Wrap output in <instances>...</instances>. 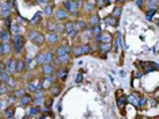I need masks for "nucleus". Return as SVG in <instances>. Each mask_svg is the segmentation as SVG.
I'll return each instance as SVG.
<instances>
[{"mask_svg": "<svg viewBox=\"0 0 159 119\" xmlns=\"http://www.w3.org/2000/svg\"><path fill=\"white\" fill-rule=\"evenodd\" d=\"M14 92V95L16 96V99L18 100H20L22 99V97H25L27 95V89L26 88H23V87H20V88H16L15 91H12Z\"/></svg>", "mask_w": 159, "mask_h": 119, "instance_id": "nucleus-31", "label": "nucleus"}, {"mask_svg": "<svg viewBox=\"0 0 159 119\" xmlns=\"http://www.w3.org/2000/svg\"><path fill=\"white\" fill-rule=\"evenodd\" d=\"M56 69H57V66L55 64H45L41 66V72L44 76H53L56 73Z\"/></svg>", "mask_w": 159, "mask_h": 119, "instance_id": "nucleus-13", "label": "nucleus"}, {"mask_svg": "<svg viewBox=\"0 0 159 119\" xmlns=\"http://www.w3.org/2000/svg\"><path fill=\"white\" fill-rule=\"evenodd\" d=\"M157 14V11H146V19L147 20H152L154 19V15Z\"/></svg>", "mask_w": 159, "mask_h": 119, "instance_id": "nucleus-51", "label": "nucleus"}, {"mask_svg": "<svg viewBox=\"0 0 159 119\" xmlns=\"http://www.w3.org/2000/svg\"><path fill=\"white\" fill-rule=\"evenodd\" d=\"M121 11H122V7H121V6H116V7H114V10H113V14H111V15L118 19V18H120V15H121Z\"/></svg>", "mask_w": 159, "mask_h": 119, "instance_id": "nucleus-48", "label": "nucleus"}, {"mask_svg": "<svg viewBox=\"0 0 159 119\" xmlns=\"http://www.w3.org/2000/svg\"><path fill=\"white\" fill-rule=\"evenodd\" d=\"M148 104H150L151 107H157L158 106V102L155 99H151V100H148Z\"/></svg>", "mask_w": 159, "mask_h": 119, "instance_id": "nucleus-56", "label": "nucleus"}, {"mask_svg": "<svg viewBox=\"0 0 159 119\" xmlns=\"http://www.w3.org/2000/svg\"><path fill=\"white\" fill-rule=\"evenodd\" d=\"M39 114H41V107H38V106H31V107H29V110H27V113H26V115L27 117H33V118H35V117H39Z\"/></svg>", "mask_w": 159, "mask_h": 119, "instance_id": "nucleus-20", "label": "nucleus"}, {"mask_svg": "<svg viewBox=\"0 0 159 119\" xmlns=\"http://www.w3.org/2000/svg\"><path fill=\"white\" fill-rule=\"evenodd\" d=\"M8 30H10V32L12 34V37H16V35H22V26H20V24H18L15 20H12V23L10 24Z\"/></svg>", "mask_w": 159, "mask_h": 119, "instance_id": "nucleus-16", "label": "nucleus"}, {"mask_svg": "<svg viewBox=\"0 0 159 119\" xmlns=\"http://www.w3.org/2000/svg\"><path fill=\"white\" fill-rule=\"evenodd\" d=\"M7 85H8V88L11 89V91H15L16 89V85H18V81H16V79L14 77V76H11V77H10V80L6 83Z\"/></svg>", "mask_w": 159, "mask_h": 119, "instance_id": "nucleus-37", "label": "nucleus"}, {"mask_svg": "<svg viewBox=\"0 0 159 119\" xmlns=\"http://www.w3.org/2000/svg\"><path fill=\"white\" fill-rule=\"evenodd\" d=\"M61 89H63V87H61V84H59V83H55V84L50 87V89H49L50 96H52V97L59 96L60 93H61Z\"/></svg>", "mask_w": 159, "mask_h": 119, "instance_id": "nucleus-21", "label": "nucleus"}, {"mask_svg": "<svg viewBox=\"0 0 159 119\" xmlns=\"http://www.w3.org/2000/svg\"><path fill=\"white\" fill-rule=\"evenodd\" d=\"M39 35H41V31L37 30V28H29L27 32H26V39L30 42H35V39H37Z\"/></svg>", "mask_w": 159, "mask_h": 119, "instance_id": "nucleus-14", "label": "nucleus"}, {"mask_svg": "<svg viewBox=\"0 0 159 119\" xmlns=\"http://www.w3.org/2000/svg\"><path fill=\"white\" fill-rule=\"evenodd\" d=\"M27 69V65L25 62V58H18V62H16V74H23Z\"/></svg>", "mask_w": 159, "mask_h": 119, "instance_id": "nucleus-19", "label": "nucleus"}, {"mask_svg": "<svg viewBox=\"0 0 159 119\" xmlns=\"http://www.w3.org/2000/svg\"><path fill=\"white\" fill-rule=\"evenodd\" d=\"M139 95L137 93H132V95H129L128 96V103L129 104H132V106H135L137 107V103H139Z\"/></svg>", "mask_w": 159, "mask_h": 119, "instance_id": "nucleus-35", "label": "nucleus"}, {"mask_svg": "<svg viewBox=\"0 0 159 119\" xmlns=\"http://www.w3.org/2000/svg\"><path fill=\"white\" fill-rule=\"evenodd\" d=\"M87 23H89V26L90 27H98L99 26V23H101V18L98 14H91V15H89L87 16Z\"/></svg>", "mask_w": 159, "mask_h": 119, "instance_id": "nucleus-15", "label": "nucleus"}, {"mask_svg": "<svg viewBox=\"0 0 159 119\" xmlns=\"http://www.w3.org/2000/svg\"><path fill=\"white\" fill-rule=\"evenodd\" d=\"M7 102H8L10 106H14L15 102H18V99H16V96L14 95V92H11V93H8V95H7Z\"/></svg>", "mask_w": 159, "mask_h": 119, "instance_id": "nucleus-43", "label": "nucleus"}, {"mask_svg": "<svg viewBox=\"0 0 159 119\" xmlns=\"http://www.w3.org/2000/svg\"><path fill=\"white\" fill-rule=\"evenodd\" d=\"M10 77H11V74H10L8 72L2 70L0 72V84H6V83L10 80Z\"/></svg>", "mask_w": 159, "mask_h": 119, "instance_id": "nucleus-34", "label": "nucleus"}, {"mask_svg": "<svg viewBox=\"0 0 159 119\" xmlns=\"http://www.w3.org/2000/svg\"><path fill=\"white\" fill-rule=\"evenodd\" d=\"M93 34H94V37H97V35H102V34H103L102 27H101V26L94 27V28H93Z\"/></svg>", "mask_w": 159, "mask_h": 119, "instance_id": "nucleus-50", "label": "nucleus"}, {"mask_svg": "<svg viewBox=\"0 0 159 119\" xmlns=\"http://www.w3.org/2000/svg\"><path fill=\"white\" fill-rule=\"evenodd\" d=\"M95 4H97V8H103V7L109 6L110 2H107V0H95Z\"/></svg>", "mask_w": 159, "mask_h": 119, "instance_id": "nucleus-46", "label": "nucleus"}, {"mask_svg": "<svg viewBox=\"0 0 159 119\" xmlns=\"http://www.w3.org/2000/svg\"><path fill=\"white\" fill-rule=\"evenodd\" d=\"M42 16H45V15H44V12H42V11H39V12H37L33 18H31L30 20H29V24H31V26H37V24L41 23Z\"/></svg>", "mask_w": 159, "mask_h": 119, "instance_id": "nucleus-22", "label": "nucleus"}, {"mask_svg": "<svg viewBox=\"0 0 159 119\" xmlns=\"http://www.w3.org/2000/svg\"><path fill=\"white\" fill-rule=\"evenodd\" d=\"M14 117H15V108L12 106H10L4 113L2 114V119H10V118H14Z\"/></svg>", "mask_w": 159, "mask_h": 119, "instance_id": "nucleus-27", "label": "nucleus"}, {"mask_svg": "<svg viewBox=\"0 0 159 119\" xmlns=\"http://www.w3.org/2000/svg\"><path fill=\"white\" fill-rule=\"evenodd\" d=\"M146 4L148 6V11H157L159 7V2L157 0H151V2H146Z\"/></svg>", "mask_w": 159, "mask_h": 119, "instance_id": "nucleus-39", "label": "nucleus"}, {"mask_svg": "<svg viewBox=\"0 0 159 119\" xmlns=\"http://www.w3.org/2000/svg\"><path fill=\"white\" fill-rule=\"evenodd\" d=\"M34 61H35V66H39L41 68L42 65L46 64V57H45V52H38L34 57Z\"/></svg>", "mask_w": 159, "mask_h": 119, "instance_id": "nucleus-18", "label": "nucleus"}, {"mask_svg": "<svg viewBox=\"0 0 159 119\" xmlns=\"http://www.w3.org/2000/svg\"><path fill=\"white\" fill-rule=\"evenodd\" d=\"M56 32L57 34H64V23L63 22H56Z\"/></svg>", "mask_w": 159, "mask_h": 119, "instance_id": "nucleus-47", "label": "nucleus"}, {"mask_svg": "<svg viewBox=\"0 0 159 119\" xmlns=\"http://www.w3.org/2000/svg\"><path fill=\"white\" fill-rule=\"evenodd\" d=\"M25 88L27 89V93H30V95H33V93H35L38 91V88H37V85L34 84V81L33 80H30V81H27V84Z\"/></svg>", "mask_w": 159, "mask_h": 119, "instance_id": "nucleus-32", "label": "nucleus"}, {"mask_svg": "<svg viewBox=\"0 0 159 119\" xmlns=\"http://www.w3.org/2000/svg\"><path fill=\"white\" fill-rule=\"evenodd\" d=\"M12 34L10 32L8 28L3 27L0 31V43H12Z\"/></svg>", "mask_w": 159, "mask_h": 119, "instance_id": "nucleus-9", "label": "nucleus"}, {"mask_svg": "<svg viewBox=\"0 0 159 119\" xmlns=\"http://www.w3.org/2000/svg\"><path fill=\"white\" fill-rule=\"evenodd\" d=\"M111 38H113V35H111L110 32L103 31V34H102V43H111Z\"/></svg>", "mask_w": 159, "mask_h": 119, "instance_id": "nucleus-41", "label": "nucleus"}, {"mask_svg": "<svg viewBox=\"0 0 159 119\" xmlns=\"http://www.w3.org/2000/svg\"><path fill=\"white\" fill-rule=\"evenodd\" d=\"M44 106H45L46 108H49V110H50V107H52V106H53V97H52V96H50V97H48V99H46V100H45Z\"/></svg>", "mask_w": 159, "mask_h": 119, "instance_id": "nucleus-53", "label": "nucleus"}, {"mask_svg": "<svg viewBox=\"0 0 159 119\" xmlns=\"http://www.w3.org/2000/svg\"><path fill=\"white\" fill-rule=\"evenodd\" d=\"M46 30L48 32H56V20H49L46 24Z\"/></svg>", "mask_w": 159, "mask_h": 119, "instance_id": "nucleus-42", "label": "nucleus"}, {"mask_svg": "<svg viewBox=\"0 0 159 119\" xmlns=\"http://www.w3.org/2000/svg\"><path fill=\"white\" fill-rule=\"evenodd\" d=\"M71 53L74 57H80L83 56V50H82V45H72L71 46Z\"/></svg>", "mask_w": 159, "mask_h": 119, "instance_id": "nucleus-29", "label": "nucleus"}, {"mask_svg": "<svg viewBox=\"0 0 159 119\" xmlns=\"http://www.w3.org/2000/svg\"><path fill=\"white\" fill-rule=\"evenodd\" d=\"M0 54H2L3 60L14 56V46H12V43H0Z\"/></svg>", "mask_w": 159, "mask_h": 119, "instance_id": "nucleus-6", "label": "nucleus"}, {"mask_svg": "<svg viewBox=\"0 0 159 119\" xmlns=\"http://www.w3.org/2000/svg\"><path fill=\"white\" fill-rule=\"evenodd\" d=\"M82 45V50H83V56H89V54H93V45L90 42H86V43H80Z\"/></svg>", "mask_w": 159, "mask_h": 119, "instance_id": "nucleus-28", "label": "nucleus"}, {"mask_svg": "<svg viewBox=\"0 0 159 119\" xmlns=\"http://www.w3.org/2000/svg\"><path fill=\"white\" fill-rule=\"evenodd\" d=\"M18 104H19L22 108H29V107H31L34 104V97L33 95H30V93H27L25 97H22L20 100H18Z\"/></svg>", "mask_w": 159, "mask_h": 119, "instance_id": "nucleus-10", "label": "nucleus"}, {"mask_svg": "<svg viewBox=\"0 0 159 119\" xmlns=\"http://www.w3.org/2000/svg\"><path fill=\"white\" fill-rule=\"evenodd\" d=\"M55 53H56V57H60V56H67V54H71V46L68 45V43L63 42V43H60L59 46H56Z\"/></svg>", "mask_w": 159, "mask_h": 119, "instance_id": "nucleus-8", "label": "nucleus"}, {"mask_svg": "<svg viewBox=\"0 0 159 119\" xmlns=\"http://www.w3.org/2000/svg\"><path fill=\"white\" fill-rule=\"evenodd\" d=\"M25 42H26V35H16L12 38V46H14V57L20 58V56L25 52Z\"/></svg>", "mask_w": 159, "mask_h": 119, "instance_id": "nucleus-2", "label": "nucleus"}, {"mask_svg": "<svg viewBox=\"0 0 159 119\" xmlns=\"http://www.w3.org/2000/svg\"><path fill=\"white\" fill-rule=\"evenodd\" d=\"M142 76H143L142 72H137V73H136V77H142Z\"/></svg>", "mask_w": 159, "mask_h": 119, "instance_id": "nucleus-58", "label": "nucleus"}, {"mask_svg": "<svg viewBox=\"0 0 159 119\" xmlns=\"http://www.w3.org/2000/svg\"><path fill=\"white\" fill-rule=\"evenodd\" d=\"M25 62H26V65H27V69H30L31 68V65H35V61H34V57H26V58H25Z\"/></svg>", "mask_w": 159, "mask_h": 119, "instance_id": "nucleus-49", "label": "nucleus"}, {"mask_svg": "<svg viewBox=\"0 0 159 119\" xmlns=\"http://www.w3.org/2000/svg\"><path fill=\"white\" fill-rule=\"evenodd\" d=\"M68 16H70V14L67 12L63 6L56 7L55 14H53V19H55L56 22H63V23H66V22L68 20Z\"/></svg>", "mask_w": 159, "mask_h": 119, "instance_id": "nucleus-4", "label": "nucleus"}, {"mask_svg": "<svg viewBox=\"0 0 159 119\" xmlns=\"http://www.w3.org/2000/svg\"><path fill=\"white\" fill-rule=\"evenodd\" d=\"M3 62H4L6 68H7V72H8L11 76L16 74V62H18V58L16 57H8V58H4L3 60Z\"/></svg>", "mask_w": 159, "mask_h": 119, "instance_id": "nucleus-5", "label": "nucleus"}, {"mask_svg": "<svg viewBox=\"0 0 159 119\" xmlns=\"http://www.w3.org/2000/svg\"><path fill=\"white\" fill-rule=\"evenodd\" d=\"M12 10L14 7H11L6 2H2L0 3V16H2L3 20H7V19H11L12 18Z\"/></svg>", "mask_w": 159, "mask_h": 119, "instance_id": "nucleus-3", "label": "nucleus"}, {"mask_svg": "<svg viewBox=\"0 0 159 119\" xmlns=\"http://www.w3.org/2000/svg\"><path fill=\"white\" fill-rule=\"evenodd\" d=\"M75 24H76V28L80 32H84L87 28L90 27L89 26V23H87V20H83V19H78V20H75Z\"/></svg>", "mask_w": 159, "mask_h": 119, "instance_id": "nucleus-24", "label": "nucleus"}, {"mask_svg": "<svg viewBox=\"0 0 159 119\" xmlns=\"http://www.w3.org/2000/svg\"><path fill=\"white\" fill-rule=\"evenodd\" d=\"M70 61H71V54H67V56H60V57H56L55 65H56L57 68H60V66H64V65H67Z\"/></svg>", "mask_w": 159, "mask_h": 119, "instance_id": "nucleus-17", "label": "nucleus"}, {"mask_svg": "<svg viewBox=\"0 0 159 119\" xmlns=\"http://www.w3.org/2000/svg\"><path fill=\"white\" fill-rule=\"evenodd\" d=\"M126 103H128V96L122 95V93H120V95L117 93V106H118V108H124V106Z\"/></svg>", "mask_w": 159, "mask_h": 119, "instance_id": "nucleus-30", "label": "nucleus"}, {"mask_svg": "<svg viewBox=\"0 0 159 119\" xmlns=\"http://www.w3.org/2000/svg\"><path fill=\"white\" fill-rule=\"evenodd\" d=\"M33 97L34 99H44V91H42V89H38L35 93H33Z\"/></svg>", "mask_w": 159, "mask_h": 119, "instance_id": "nucleus-52", "label": "nucleus"}, {"mask_svg": "<svg viewBox=\"0 0 159 119\" xmlns=\"http://www.w3.org/2000/svg\"><path fill=\"white\" fill-rule=\"evenodd\" d=\"M44 103H45V99H34V106L41 107L44 106Z\"/></svg>", "mask_w": 159, "mask_h": 119, "instance_id": "nucleus-54", "label": "nucleus"}, {"mask_svg": "<svg viewBox=\"0 0 159 119\" xmlns=\"http://www.w3.org/2000/svg\"><path fill=\"white\" fill-rule=\"evenodd\" d=\"M22 119H31V118H30V117H27V115H25V117H23Z\"/></svg>", "mask_w": 159, "mask_h": 119, "instance_id": "nucleus-59", "label": "nucleus"}, {"mask_svg": "<svg viewBox=\"0 0 159 119\" xmlns=\"http://www.w3.org/2000/svg\"><path fill=\"white\" fill-rule=\"evenodd\" d=\"M83 11H84L86 14H89V15H91V14H95L94 11L97 10V4H95V0H87V2L83 3Z\"/></svg>", "mask_w": 159, "mask_h": 119, "instance_id": "nucleus-11", "label": "nucleus"}, {"mask_svg": "<svg viewBox=\"0 0 159 119\" xmlns=\"http://www.w3.org/2000/svg\"><path fill=\"white\" fill-rule=\"evenodd\" d=\"M11 92L12 91L8 88V85H7V84H0V95H2L3 97L7 96L8 93H11Z\"/></svg>", "mask_w": 159, "mask_h": 119, "instance_id": "nucleus-38", "label": "nucleus"}, {"mask_svg": "<svg viewBox=\"0 0 159 119\" xmlns=\"http://www.w3.org/2000/svg\"><path fill=\"white\" fill-rule=\"evenodd\" d=\"M45 37H46V45H48L49 48L60 45V35L57 34V32H46Z\"/></svg>", "mask_w": 159, "mask_h": 119, "instance_id": "nucleus-7", "label": "nucleus"}, {"mask_svg": "<svg viewBox=\"0 0 159 119\" xmlns=\"http://www.w3.org/2000/svg\"><path fill=\"white\" fill-rule=\"evenodd\" d=\"M10 119H16V118H15V117H14V118H10Z\"/></svg>", "mask_w": 159, "mask_h": 119, "instance_id": "nucleus-61", "label": "nucleus"}, {"mask_svg": "<svg viewBox=\"0 0 159 119\" xmlns=\"http://www.w3.org/2000/svg\"><path fill=\"white\" fill-rule=\"evenodd\" d=\"M68 72H70L68 66H60V68H57L56 73H55L57 81H64V80H66L67 76H68Z\"/></svg>", "mask_w": 159, "mask_h": 119, "instance_id": "nucleus-12", "label": "nucleus"}, {"mask_svg": "<svg viewBox=\"0 0 159 119\" xmlns=\"http://www.w3.org/2000/svg\"><path fill=\"white\" fill-rule=\"evenodd\" d=\"M98 50L102 54H107L111 50V43H99V45H98Z\"/></svg>", "mask_w": 159, "mask_h": 119, "instance_id": "nucleus-33", "label": "nucleus"}, {"mask_svg": "<svg viewBox=\"0 0 159 119\" xmlns=\"http://www.w3.org/2000/svg\"><path fill=\"white\" fill-rule=\"evenodd\" d=\"M83 3L84 2H74V0H64V2H61V6L66 8V11L68 14H70L71 16H75V15H79V10L83 7Z\"/></svg>", "mask_w": 159, "mask_h": 119, "instance_id": "nucleus-1", "label": "nucleus"}, {"mask_svg": "<svg viewBox=\"0 0 159 119\" xmlns=\"http://www.w3.org/2000/svg\"><path fill=\"white\" fill-rule=\"evenodd\" d=\"M33 119H44V117H35V118H33Z\"/></svg>", "mask_w": 159, "mask_h": 119, "instance_id": "nucleus-60", "label": "nucleus"}, {"mask_svg": "<svg viewBox=\"0 0 159 119\" xmlns=\"http://www.w3.org/2000/svg\"><path fill=\"white\" fill-rule=\"evenodd\" d=\"M45 57H46V64H55V61H56L55 50H52V49L46 50V52H45Z\"/></svg>", "mask_w": 159, "mask_h": 119, "instance_id": "nucleus-26", "label": "nucleus"}, {"mask_svg": "<svg viewBox=\"0 0 159 119\" xmlns=\"http://www.w3.org/2000/svg\"><path fill=\"white\" fill-rule=\"evenodd\" d=\"M116 46H114V50L116 52H118V48H121L122 46V38H121V34L120 32H117V34H116Z\"/></svg>", "mask_w": 159, "mask_h": 119, "instance_id": "nucleus-40", "label": "nucleus"}, {"mask_svg": "<svg viewBox=\"0 0 159 119\" xmlns=\"http://www.w3.org/2000/svg\"><path fill=\"white\" fill-rule=\"evenodd\" d=\"M82 81H83V73H78L76 74V83L78 84H80Z\"/></svg>", "mask_w": 159, "mask_h": 119, "instance_id": "nucleus-55", "label": "nucleus"}, {"mask_svg": "<svg viewBox=\"0 0 159 119\" xmlns=\"http://www.w3.org/2000/svg\"><path fill=\"white\" fill-rule=\"evenodd\" d=\"M55 3H50V4H48L46 7H44V10H42V12H44V15L45 16H48V18H50V16H53V14H55Z\"/></svg>", "mask_w": 159, "mask_h": 119, "instance_id": "nucleus-25", "label": "nucleus"}, {"mask_svg": "<svg viewBox=\"0 0 159 119\" xmlns=\"http://www.w3.org/2000/svg\"><path fill=\"white\" fill-rule=\"evenodd\" d=\"M76 28V24H75V20H67L64 23V34L68 35L70 32H72Z\"/></svg>", "mask_w": 159, "mask_h": 119, "instance_id": "nucleus-23", "label": "nucleus"}, {"mask_svg": "<svg viewBox=\"0 0 159 119\" xmlns=\"http://www.w3.org/2000/svg\"><path fill=\"white\" fill-rule=\"evenodd\" d=\"M136 4L139 6L140 8H142V7H143V4H146V2H143V0H137V2H136Z\"/></svg>", "mask_w": 159, "mask_h": 119, "instance_id": "nucleus-57", "label": "nucleus"}, {"mask_svg": "<svg viewBox=\"0 0 159 119\" xmlns=\"http://www.w3.org/2000/svg\"><path fill=\"white\" fill-rule=\"evenodd\" d=\"M105 22H106L107 26H111V27H116V26L118 24V19H117V18H114L113 15L107 16L106 19H105Z\"/></svg>", "mask_w": 159, "mask_h": 119, "instance_id": "nucleus-36", "label": "nucleus"}, {"mask_svg": "<svg viewBox=\"0 0 159 119\" xmlns=\"http://www.w3.org/2000/svg\"><path fill=\"white\" fill-rule=\"evenodd\" d=\"M79 35H80V31H79L78 28H75V30L72 31V32H70V34H68L67 37H68V39H71V41H75V39H76Z\"/></svg>", "mask_w": 159, "mask_h": 119, "instance_id": "nucleus-44", "label": "nucleus"}, {"mask_svg": "<svg viewBox=\"0 0 159 119\" xmlns=\"http://www.w3.org/2000/svg\"><path fill=\"white\" fill-rule=\"evenodd\" d=\"M147 97L146 96H140L139 97V103H137V108H140V110H142V108H144L146 107V104H147Z\"/></svg>", "mask_w": 159, "mask_h": 119, "instance_id": "nucleus-45", "label": "nucleus"}]
</instances>
